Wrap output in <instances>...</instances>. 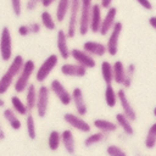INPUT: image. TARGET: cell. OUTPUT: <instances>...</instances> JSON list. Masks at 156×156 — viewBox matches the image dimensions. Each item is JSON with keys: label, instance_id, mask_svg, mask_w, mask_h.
Masks as SVG:
<instances>
[{"label": "cell", "instance_id": "cell-1", "mask_svg": "<svg viewBox=\"0 0 156 156\" xmlns=\"http://www.w3.org/2000/svg\"><path fill=\"white\" fill-rule=\"evenodd\" d=\"M23 63H24V58L22 55L12 56L10 65L7 66L6 71L0 77V96L5 95L10 90V88L13 85V82H15L16 77L18 76L20 71L22 69Z\"/></svg>", "mask_w": 156, "mask_h": 156}, {"label": "cell", "instance_id": "cell-2", "mask_svg": "<svg viewBox=\"0 0 156 156\" xmlns=\"http://www.w3.org/2000/svg\"><path fill=\"white\" fill-rule=\"evenodd\" d=\"M35 69H37V66H35V62L32 58L24 60L23 67L20 71L18 76L16 77V79L13 82V85H12L13 90H15V93L17 95L26 91V89L30 84V78L35 73Z\"/></svg>", "mask_w": 156, "mask_h": 156}, {"label": "cell", "instance_id": "cell-3", "mask_svg": "<svg viewBox=\"0 0 156 156\" xmlns=\"http://www.w3.org/2000/svg\"><path fill=\"white\" fill-rule=\"evenodd\" d=\"M58 60H60V57H58L57 54H51V55H49V56L40 63V66L35 69V73H34V76H35V82L43 84V83L49 78V76L52 73V71L57 67Z\"/></svg>", "mask_w": 156, "mask_h": 156}, {"label": "cell", "instance_id": "cell-4", "mask_svg": "<svg viewBox=\"0 0 156 156\" xmlns=\"http://www.w3.org/2000/svg\"><path fill=\"white\" fill-rule=\"evenodd\" d=\"M91 5H93V0H80V10H79V17H78L77 33L82 37H84L89 33Z\"/></svg>", "mask_w": 156, "mask_h": 156}, {"label": "cell", "instance_id": "cell-5", "mask_svg": "<svg viewBox=\"0 0 156 156\" xmlns=\"http://www.w3.org/2000/svg\"><path fill=\"white\" fill-rule=\"evenodd\" d=\"M50 89L48 85L41 84L38 88V95H37V102H35V113L39 118L46 117L49 104H50Z\"/></svg>", "mask_w": 156, "mask_h": 156}, {"label": "cell", "instance_id": "cell-6", "mask_svg": "<svg viewBox=\"0 0 156 156\" xmlns=\"http://www.w3.org/2000/svg\"><path fill=\"white\" fill-rule=\"evenodd\" d=\"M63 121L73 130H77V132L83 133V134H89L91 132V128H93L88 121H85L82 116L73 113V112H66L63 115Z\"/></svg>", "mask_w": 156, "mask_h": 156}, {"label": "cell", "instance_id": "cell-7", "mask_svg": "<svg viewBox=\"0 0 156 156\" xmlns=\"http://www.w3.org/2000/svg\"><path fill=\"white\" fill-rule=\"evenodd\" d=\"M50 89V93L55 95V98L60 101L61 105L63 106H68L72 102V98H71V91L66 88V85L57 78L51 79L50 84L48 85Z\"/></svg>", "mask_w": 156, "mask_h": 156}, {"label": "cell", "instance_id": "cell-8", "mask_svg": "<svg viewBox=\"0 0 156 156\" xmlns=\"http://www.w3.org/2000/svg\"><path fill=\"white\" fill-rule=\"evenodd\" d=\"M79 10H80V0H71V6H69V11H68V20H67V28L65 29L68 39L74 38L77 34Z\"/></svg>", "mask_w": 156, "mask_h": 156}, {"label": "cell", "instance_id": "cell-9", "mask_svg": "<svg viewBox=\"0 0 156 156\" xmlns=\"http://www.w3.org/2000/svg\"><path fill=\"white\" fill-rule=\"evenodd\" d=\"M12 52V34L9 27H2L0 33V57L4 62L11 61Z\"/></svg>", "mask_w": 156, "mask_h": 156}, {"label": "cell", "instance_id": "cell-10", "mask_svg": "<svg viewBox=\"0 0 156 156\" xmlns=\"http://www.w3.org/2000/svg\"><path fill=\"white\" fill-rule=\"evenodd\" d=\"M123 24L119 21H116L115 26L107 34V41H106V51L110 56H116L118 54V45H119V37L122 34Z\"/></svg>", "mask_w": 156, "mask_h": 156}, {"label": "cell", "instance_id": "cell-11", "mask_svg": "<svg viewBox=\"0 0 156 156\" xmlns=\"http://www.w3.org/2000/svg\"><path fill=\"white\" fill-rule=\"evenodd\" d=\"M117 99H118V104H119L121 110H122L121 112L126 117H128L132 122H135L136 118H138V115H136V111L133 107V105H132V102H130V100H129V98L127 95L126 89L119 88L117 90Z\"/></svg>", "mask_w": 156, "mask_h": 156}, {"label": "cell", "instance_id": "cell-12", "mask_svg": "<svg viewBox=\"0 0 156 156\" xmlns=\"http://www.w3.org/2000/svg\"><path fill=\"white\" fill-rule=\"evenodd\" d=\"M69 57L73 58V62L83 66L87 69H90V68H95L96 67V60H95V57H93L91 55H89L88 52H85L83 49H78V48L71 49Z\"/></svg>", "mask_w": 156, "mask_h": 156}, {"label": "cell", "instance_id": "cell-13", "mask_svg": "<svg viewBox=\"0 0 156 156\" xmlns=\"http://www.w3.org/2000/svg\"><path fill=\"white\" fill-rule=\"evenodd\" d=\"M71 98H72V102L76 110V113L84 117L88 113V105L85 102V98H84V93L79 87H76L72 89L71 91Z\"/></svg>", "mask_w": 156, "mask_h": 156}, {"label": "cell", "instance_id": "cell-14", "mask_svg": "<svg viewBox=\"0 0 156 156\" xmlns=\"http://www.w3.org/2000/svg\"><path fill=\"white\" fill-rule=\"evenodd\" d=\"M61 74L65 77H71V78H83L85 77L88 69L84 68L83 66L76 63V62H65L60 67Z\"/></svg>", "mask_w": 156, "mask_h": 156}, {"label": "cell", "instance_id": "cell-15", "mask_svg": "<svg viewBox=\"0 0 156 156\" xmlns=\"http://www.w3.org/2000/svg\"><path fill=\"white\" fill-rule=\"evenodd\" d=\"M116 16H117V9L115 6H111V7H108L106 10V13L102 17L100 30H99V34L100 35L106 37L110 33V30L112 29V27L116 23Z\"/></svg>", "mask_w": 156, "mask_h": 156}, {"label": "cell", "instance_id": "cell-16", "mask_svg": "<svg viewBox=\"0 0 156 156\" xmlns=\"http://www.w3.org/2000/svg\"><path fill=\"white\" fill-rule=\"evenodd\" d=\"M56 46H57V55L62 60L69 58V46H68V37L65 29H58L56 33Z\"/></svg>", "mask_w": 156, "mask_h": 156}, {"label": "cell", "instance_id": "cell-17", "mask_svg": "<svg viewBox=\"0 0 156 156\" xmlns=\"http://www.w3.org/2000/svg\"><path fill=\"white\" fill-rule=\"evenodd\" d=\"M61 146L63 147V150L68 155L74 156L76 150H77V145H76V138H74L72 129L67 128V129H63L61 132Z\"/></svg>", "mask_w": 156, "mask_h": 156}, {"label": "cell", "instance_id": "cell-18", "mask_svg": "<svg viewBox=\"0 0 156 156\" xmlns=\"http://www.w3.org/2000/svg\"><path fill=\"white\" fill-rule=\"evenodd\" d=\"M102 21V10L99 4L91 5V11H90V21H89V32L93 34L99 33L100 26Z\"/></svg>", "mask_w": 156, "mask_h": 156}, {"label": "cell", "instance_id": "cell-19", "mask_svg": "<svg viewBox=\"0 0 156 156\" xmlns=\"http://www.w3.org/2000/svg\"><path fill=\"white\" fill-rule=\"evenodd\" d=\"M83 50L93 57H102L107 54L106 45L96 40H87L83 43Z\"/></svg>", "mask_w": 156, "mask_h": 156}, {"label": "cell", "instance_id": "cell-20", "mask_svg": "<svg viewBox=\"0 0 156 156\" xmlns=\"http://www.w3.org/2000/svg\"><path fill=\"white\" fill-rule=\"evenodd\" d=\"M115 122H116L118 129L122 130L123 135H126V136H133L135 134V130H134V127H133V122L128 117H126L122 112L116 113Z\"/></svg>", "mask_w": 156, "mask_h": 156}, {"label": "cell", "instance_id": "cell-21", "mask_svg": "<svg viewBox=\"0 0 156 156\" xmlns=\"http://www.w3.org/2000/svg\"><path fill=\"white\" fill-rule=\"evenodd\" d=\"M93 127L98 130V132H101L104 134H112V133H116L118 130V127L116 124L115 121H110V119H105V118H96L93 121Z\"/></svg>", "mask_w": 156, "mask_h": 156}, {"label": "cell", "instance_id": "cell-22", "mask_svg": "<svg viewBox=\"0 0 156 156\" xmlns=\"http://www.w3.org/2000/svg\"><path fill=\"white\" fill-rule=\"evenodd\" d=\"M2 118L9 124V127L11 129L20 130L22 128V121L20 119L18 115L11 107H5L4 108V111H2Z\"/></svg>", "mask_w": 156, "mask_h": 156}, {"label": "cell", "instance_id": "cell-23", "mask_svg": "<svg viewBox=\"0 0 156 156\" xmlns=\"http://www.w3.org/2000/svg\"><path fill=\"white\" fill-rule=\"evenodd\" d=\"M108 138H110V135H107V134H104V133H101V132H90L89 134H88V136H85L84 138V140H83V145H84V147H87V149H90V147H93V146H96V145H99V144H102V143H106L107 140H108Z\"/></svg>", "mask_w": 156, "mask_h": 156}, {"label": "cell", "instance_id": "cell-24", "mask_svg": "<svg viewBox=\"0 0 156 156\" xmlns=\"http://www.w3.org/2000/svg\"><path fill=\"white\" fill-rule=\"evenodd\" d=\"M26 98H24V104L27 105L29 112H33L35 110V102H37V95H38V88L35 87L34 83H30L28 88L26 89Z\"/></svg>", "mask_w": 156, "mask_h": 156}, {"label": "cell", "instance_id": "cell-25", "mask_svg": "<svg viewBox=\"0 0 156 156\" xmlns=\"http://www.w3.org/2000/svg\"><path fill=\"white\" fill-rule=\"evenodd\" d=\"M10 104H11V108L18 115V116H22V117H26L28 113H32L29 112L27 105L24 104V101L16 94V95H12L10 98Z\"/></svg>", "mask_w": 156, "mask_h": 156}, {"label": "cell", "instance_id": "cell-26", "mask_svg": "<svg viewBox=\"0 0 156 156\" xmlns=\"http://www.w3.org/2000/svg\"><path fill=\"white\" fill-rule=\"evenodd\" d=\"M69 6H71V0H57V6H56V11H55L56 22L62 23L66 20V17L68 16Z\"/></svg>", "mask_w": 156, "mask_h": 156}, {"label": "cell", "instance_id": "cell-27", "mask_svg": "<svg viewBox=\"0 0 156 156\" xmlns=\"http://www.w3.org/2000/svg\"><path fill=\"white\" fill-rule=\"evenodd\" d=\"M112 71H113V83L122 85L126 74V65L122 62V60H116L112 63Z\"/></svg>", "mask_w": 156, "mask_h": 156}, {"label": "cell", "instance_id": "cell-28", "mask_svg": "<svg viewBox=\"0 0 156 156\" xmlns=\"http://www.w3.org/2000/svg\"><path fill=\"white\" fill-rule=\"evenodd\" d=\"M100 72L102 80L106 85H111L113 83V71H112V63L107 60H104L100 65Z\"/></svg>", "mask_w": 156, "mask_h": 156}, {"label": "cell", "instance_id": "cell-29", "mask_svg": "<svg viewBox=\"0 0 156 156\" xmlns=\"http://www.w3.org/2000/svg\"><path fill=\"white\" fill-rule=\"evenodd\" d=\"M144 146L147 150H154L156 147V122L151 123L144 138Z\"/></svg>", "mask_w": 156, "mask_h": 156}, {"label": "cell", "instance_id": "cell-30", "mask_svg": "<svg viewBox=\"0 0 156 156\" xmlns=\"http://www.w3.org/2000/svg\"><path fill=\"white\" fill-rule=\"evenodd\" d=\"M40 24L46 30H55L56 29V20L48 10L41 11V13H40Z\"/></svg>", "mask_w": 156, "mask_h": 156}, {"label": "cell", "instance_id": "cell-31", "mask_svg": "<svg viewBox=\"0 0 156 156\" xmlns=\"http://www.w3.org/2000/svg\"><path fill=\"white\" fill-rule=\"evenodd\" d=\"M48 147L50 151H57L61 147V132L52 129L48 135Z\"/></svg>", "mask_w": 156, "mask_h": 156}, {"label": "cell", "instance_id": "cell-32", "mask_svg": "<svg viewBox=\"0 0 156 156\" xmlns=\"http://www.w3.org/2000/svg\"><path fill=\"white\" fill-rule=\"evenodd\" d=\"M104 96H105V104L107 105V107H116V105L118 104V99H117V90H115V88L111 85H106L105 88V93H104Z\"/></svg>", "mask_w": 156, "mask_h": 156}, {"label": "cell", "instance_id": "cell-33", "mask_svg": "<svg viewBox=\"0 0 156 156\" xmlns=\"http://www.w3.org/2000/svg\"><path fill=\"white\" fill-rule=\"evenodd\" d=\"M136 72V66L135 63H129L128 66H126V74H124V79L122 82V88L123 89H129L133 84V79H134V74Z\"/></svg>", "mask_w": 156, "mask_h": 156}, {"label": "cell", "instance_id": "cell-34", "mask_svg": "<svg viewBox=\"0 0 156 156\" xmlns=\"http://www.w3.org/2000/svg\"><path fill=\"white\" fill-rule=\"evenodd\" d=\"M26 132H27V136L30 140L37 139V123L32 113H28L26 116Z\"/></svg>", "mask_w": 156, "mask_h": 156}, {"label": "cell", "instance_id": "cell-35", "mask_svg": "<svg viewBox=\"0 0 156 156\" xmlns=\"http://www.w3.org/2000/svg\"><path fill=\"white\" fill-rule=\"evenodd\" d=\"M105 151H106L107 156H128L127 151L122 146H119L117 144H108L106 146Z\"/></svg>", "mask_w": 156, "mask_h": 156}, {"label": "cell", "instance_id": "cell-36", "mask_svg": "<svg viewBox=\"0 0 156 156\" xmlns=\"http://www.w3.org/2000/svg\"><path fill=\"white\" fill-rule=\"evenodd\" d=\"M11 2V10H12V13L16 16V17H20L22 15V0H10Z\"/></svg>", "mask_w": 156, "mask_h": 156}, {"label": "cell", "instance_id": "cell-37", "mask_svg": "<svg viewBox=\"0 0 156 156\" xmlns=\"http://www.w3.org/2000/svg\"><path fill=\"white\" fill-rule=\"evenodd\" d=\"M28 27H29L30 34H39L41 32V28H43L41 24H40V22H37V21L28 23Z\"/></svg>", "mask_w": 156, "mask_h": 156}, {"label": "cell", "instance_id": "cell-38", "mask_svg": "<svg viewBox=\"0 0 156 156\" xmlns=\"http://www.w3.org/2000/svg\"><path fill=\"white\" fill-rule=\"evenodd\" d=\"M39 4H41V0H27V2H26V10L27 11H34Z\"/></svg>", "mask_w": 156, "mask_h": 156}, {"label": "cell", "instance_id": "cell-39", "mask_svg": "<svg viewBox=\"0 0 156 156\" xmlns=\"http://www.w3.org/2000/svg\"><path fill=\"white\" fill-rule=\"evenodd\" d=\"M17 33H18V35H21V37H28V35L30 34V30H29L28 24H21V26L17 28Z\"/></svg>", "mask_w": 156, "mask_h": 156}, {"label": "cell", "instance_id": "cell-40", "mask_svg": "<svg viewBox=\"0 0 156 156\" xmlns=\"http://www.w3.org/2000/svg\"><path fill=\"white\" fill-rule=\"evenodd\" d=\"M144 10H152V4H151V1L150 0H135Z\"/></svg>", "mask_w": 156, "mask_h": 156}, {"label": "cell", "instance_id": "cell-41", "mask_svg": "<svg viewBox=\"0 0 156 156\" xmlns=\"http://www.w3.org/2000/svg\"><path fill=\"white\" fill-rule=\"evenodd\" d=\"M112 2H113V0H100V7L101 9H108V7H111L112 6Z\"/></svg>", "mask_w": 156, "mask_h": 156}, {"label": "cell", "instance_id": "cell-42", "mask_svg": "<svg viewBox=\"0 0 156 156\" xmlns=\"http://www.w3.org/2000/svg\"><path fill=\"white\" fill-rule=\"evenodd\" d=\"M57 0H41V5L44 6V7H50L54 2H56Z\"/></svg>", "mask_w": 156, "mask_h": 156}, {"label": "cell", "instance_id": "cell-43", "mask_svg": "<svg viewBox=\"0 0 156 156\" xmlns=\"http://www.w3.org/2000/svg\"><path fill=\"white\" fill-rule=\"evenodd\" d=\"M5 136H6V132H5V129L2 127V123L0 121V141H2L5 139Z\"/></svg>", "mask_w": 156, "mask_h": 156}, {"label": "cell", "instance_id": "cell-44", "mask_svg": "<svg viewBox=\"0 0 156 156\" xmlns=\"http://www.w3.org/2000/svg\"><path fill=\"white\" fill-rule=\"evenodd\" d=\"M149 24H150L154 29H156V16H151V17L149 18Z\"/></svg>", "mask_w": 156, "mask_h": 156}, {"label": "cell", "instance_id": "cell-45", "mask_svg": "<svg viewBox=\"0 0 156 156\" xmlns=\"http://www.w3.org/2000/svg\"><path fill=\"white\" fill-rule=\"evenodd\" d=\"M1 107H5V100L0 96V108H1Z\"/></svg>", "mask_w": 156, "mask_h": 156}, {"label": "cell", "instance_id": "cell-46", "mask_svg": "<svg viewBox=\"0 0 156 156\" xmlns=\"http://www.w3.org/2000/svg\"><path fill=\"white\" fill-rule=\"evenodd\" d=\"M152 113H154V116H155V118H156V106L154 107V110H152Z\"/></svg>", "mask_w": 156, "mask_h": 156}]
</instances>
